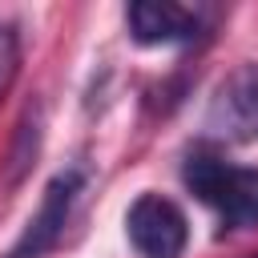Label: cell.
Returning <instances> with one entry per match:
<instances>
[{"mask_svg": "<svg viewBox=\"0 0 258 258\" xmlns=\"http://www.w3.org/2000/svg\"><path fill=\"white\" fill-rule=\"evenodd\" d=\"M202 125L206 137L214 141H230V145L258 141V60H246L218 81Z\"/></svg>", "mask_w": 258, "mask_h": 258, "instance_id": "7a4b0ae2", "label": "cell"}, {"mask_svg": "<svg viewBox=\"0 0 258 258\" xmlns=\"http://www.w3.org/2000/svg\"><path fill=\"white\" fill-rule=\"evenodd\" d=\"M181 181L202 206L218 214L226 234L258 230V169L254 165H238V161H226L222 153L194 149L181 161Z\"/></svg>", "mask_w": 258, "mask_h": 258, "instance_id": "6da1fadb", "label": "cell"}, {"mask_svg": "<svg viewBox=\"0 0 258 258\" xmlns=\"http://www.w3.org/2000/svg\"><path fill=\"white\" fill-rule=\"evenodd\" d=\"M16 73H20V36L8 20H0V101L8 97Z\"/></svg>", "mask_w": 258, "mask_h": 258, "instance_id": "8992f818", "label": "cell"}, {"mask_svg": "<svg viewBox=\"0 0 258 258\" xmlns=\"http://www.w3.org/2000/svg\"><path fill=\"white\" fill-rule=\"evenodd\" d=\"M125 234L141 258H181L189 246V222L165 194H141L125 210Z\"/></svg>", "mask_w": 258, "mask_h": 258, "instance_id": "277c9868", "label": "cell"}, {"mask_svg": "<svg viewBox=\"0 0 258 258\" xmlns=\"http://www.w3.org/2000/svg\"><path fill=\"white\" fill-rule=\"evenodd\" d=\"M214 8L206 4H173V0H137L125 8L129 36L137 44H189L206 36Z\"/></svg>", "mask_w": 258, "mask_h": 258, "instance_id": "5b68a950", "label": "cell"}, {"mask_svg": "<svg viewBox=\"0 0 258 258\" xmlns=\"http://www.w3.org/2000/svg\"><path fill=\"white\" fill-rule=\"evenodd\" d=\"M85 181H89L85 165L60 169V173L44 185L40 210L32 214V222L24 226V234L12 242V250H8L4 258H44V254L60 242V234H64V226H69V218H73V206H77L81 194H85Z\"/></svg>", "mask_w": 258, "mask_h": 258, "instance_id": "3957f363", "label": "cell"}]
</instances>
